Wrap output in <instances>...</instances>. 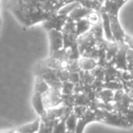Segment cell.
I'll return each mask as SVG.
<instances>
[{
	"instance_id": "obj_11",
	"label": "cell",
	"mask_w": 133,
	"mask_h": 133,
	"mask_svg": "<svg viewBox=\"0 0 133 133\" xmlns=\"http://www.w3.org/2000/svg\"><path fill=\"white\" fill-rule=\"evenodd\" d=\"M78 118L72 111V112L68 116L66 120H65L66 130L74 131L75 132V130H76V129H77V126H78Z\"/></svg>"
},
{
	"instance_id": "obj_8",
	"label": "cell",
	"mask_w": 133,
	"mask_h": 133,
	"mask_svg": "<svg viewBox=\"0 0 133 133\" xmlns=\"http://www.w3.org/2000/svg\"><path fill=\"white\" fill-rule=\"evenodd\" d=\"M125 43H122V46H120L118 49V52L116 54V66L118 69H126L128 66L127 63V50H125Z\"/></svg>"
},
{
	"instance_id": "obj_14",
	"label": "cell",
	"mask_w": 133,
	"mask_h": 133,
	"mask_svg": "<svg viewBox=\"0 0 133 133\" xmlns=\"http://www.w3.org/2000/svg\"><path fill=\"white\" fill-rule=\"evenodd\" d=\"M1 133H16V130H9V131H5V132H1Z\"/></svg>"
},
{
	"instance_id": "obj_9",
	"label": "cell",
	"mask_w": 133,
	"mask_h": 133,
	"mask_svg": "<svg viewBox=\"0 0 133 133\" xmlns=\"http://www.w3.org/2000/svg\"><path fill=\"white\" fill-rule=\"evenodd\" d=\"M40 124H41V119L39 118L37 119L34 120V121L30 122V123L25 124V125L21 126L18 129H17V130L19 133H37L39 128H40Z\"/></svg>"
},
{
	"instance_id": "obj_15",
	"label": "cell",
	"mask_w": 133,
	"mask_h": 133,
	"mask_svg": "<svg viewBox=\"0 0 133 133\" xmlns=\"http://www.w3.org/2000/svg\"><path fill=\"white\" fill-rule=\"evenodd\" d=\"M64 133H75L74 131H70V130H66Z\"/></svg>"
},
{
	"instance_id": "obj_6",
	"label": "cell",
	"mask_w": 133,
	"mask_h": 133,
	"mask_svg": "<svg viewBox=\"0 0 133 133\" xmlns=\"http://www.w3.org/2000/svg\"><path fill=\"white\" fill-rule=\"evenodd\" d=\"M32 105H33V108H34V109H35V111L40 116V118L42 116H44L46 111V109L44 103L43 95L34 92L33 98H32Z\"/></svg>"
},
{
	"instance_id": "obj_4",
	"label": "cell",
	"mask_w": 133,
	"mask_h": 133,
	"mask_svg": "<svg viewBox=\"0 0 133 133\" xmlns=\"http://www.w3.org/2000/svg\"><path fill=\"white\" fill-rule=\"evenodd\" d=\"M98 121V116H97L95 110L90 109H88V110L86 111V113L81 117L80 118H78V126H77V129L75 130V133H83L85 127L89 123L92 121Z\"/></svg>"
},
{
	"instance_id": "obj_2",
	"label": "cell",
	"mask_w": 133,
	"mask_h": 133,
	"mask_svg": "<svg viewBox=\"0 0 133 133\" xmlns=\"http://www.w3.org/2000/svg\"><path fill=\"white\" fill-rule=\"evenodd\" d=\"M48 37H49L50 55H53L56 52L64 48V39L61 31L50 30L48 31Z\"/></svg>"
},
{
	"instance_id": "obj_3",
	"label": "cell",
	"mask_w": 133,
	"mask_h": 133,
	"mask_svg": "<svg viewBox=\"0 0 133 133\" xmlns=\"http://www.w3.org/2000/svg\"><path fill=\"white\" fill-rule=\"evenodd\" d=\"M109 15V14H108ZM109 19H110V28H111V33H112L113 38L116 43L121 44V43H125L126 35L124 32L123 28H121L118 21V16H109Z\"/></svg>"
},
{
	"instance_id": "obj_7",
	"label": "cell",
	"mask_w": 133,
	"mask_h": 133,
	"mask_svg": "<svg viewBox=\"0 0 133 133\" xmlns=\"http://www.w3.org/2000/svg\"><path fill=\"white\" fill-rule=\"evenodd\" d=\"M91 11H92V10L89 9V8H85V6H82L81 5H78V6L69 14V16L68 17H69V19H70L71 21L76 22V21L79 20V19H83V18H85V17H87L88 15H89Z\"/></svg>"
},
{
	"instance_id": "obj_16",
	"label": "cell",
	"mask_w": 133,
	"mask_h": 133,
	"mask_svg": "<svg viewBox=\"0 0 133 133\" xmlns=\"http://www.w3.org/2000/svg\"><path fill=\"white\" fill-rule=\"evenodd\" d=\"M127 1H128V0H127Z\"/></svg>"
},
{
	"instance_id": "obj_5",
	"label": "cell",
	"mask_w": 133,
	"mask_h": 133,
	"mask_svg": "<svg viewBox=\"0 0 133 133\" xmlns=\"http://www.w3.org/2000/svg\"><path fill=\"white\" fill-rule=\"evenodd\" d=\"M127 0H106L104 4V10L109 16H118V11Z\"/></svg>"
},
{
	"instance_id": "obj_13",
	"label": "cell",
	"mask_w": 133,
	"mask_h": 133,
	"mask_svg": "<svg viewBox=\"0 0 133 133\" xmlns=\"http://www.w3.org/2000/svg\"><path fill=\"white\" fill-rule=\"evenodd\" d=\"M64 118H60L58 121L56 123V125L53 128V132L52 133H64L66 130V123H65Z\"/></svg>"
},
{
	"instance_id": "obj_1",
	"label": "cell",
	"mask_w": 133,
	"mask_h": 133,
	"mask_svg": "<svg viewBox=\"0 0 133 133\" xmlns=\"http://www.w3.org/2000/svg\"><path fill=\"white\" fill-rule=\"evenodd\" d=\"M69 17L66 16L59 15V14H54L48 19H46L44 23V26L46 28L50 31V30H57V31H62L63 28L66 25Z\"/></svg>"
},
{
	"instance_id": "obj_12",
	"label": "cell",
	"mask_w": 133,
	"mask_h": 133,
	"mask_svg": "<svg viewBox=\"0 0 133 133\" xmlns=\"http://www.w3.org/2000/svg\"><path fill=\"white\" fill-rule=\"evenodd\" d=\"M78 65L84 70H90V69H93L96 68L97 64L96 61L92 58H89V57H82L81 59L78 60Z\"/></svg>"
},
{
	"instance_id": "obj_10",
	"label": "cell",
	"mask_w": 133,
	"mask_h": 133,
	"mask_svg": "<svg viewBox=\"0 0 133 133\" xmlns=\"http://www.w3.org/2000/svg\"><path fill=\"white\" fill-rule=\"evenodd\" d=\"M76 25V36L77 37H79L81 36H83L84 34L88 33L90 28L91 25L87 19L83 18V19H79V20L76 21L75 22Z\"/></svg>"
}]
</instances>
